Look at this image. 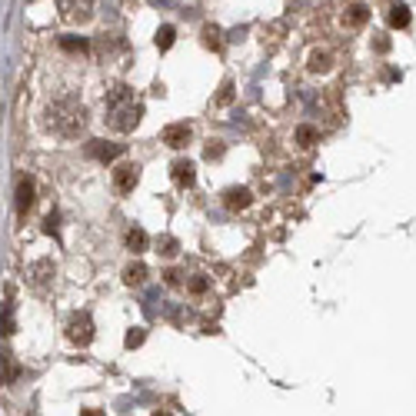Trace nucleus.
Wrapping results in <instances>:
<instances>
[{
  "label": "nucleus",
  "instance_id": "obj_1",
  "mask_svg": "<svg viewBox=\"0 0 416 416\" xmlns=\"http://www.w3.org/2000/svg\"><path fill=\"white\" fill-rule=\"evenodd\" d=\"M140 116H144V100L133 94V87L116 83L114 90H107V100H103V120H107L110 130H116V133L137 130Z\"/></svg>",
  "mask_w": 416,
  "mask_h": 416
},
{
  "label": "nucleus",
  "instance_id": "obj_2",
  "mask_svg": "<svg viewBox=\"0 0 416 416\" xmlns=\"http://www.w3.org/2000/svg\"><path fill=\"white\" fill-rule=\"evenodd\" d=\"M44 127H47L50 133H57V137L77 140L83 133V127H87V107H83L73 94L50 100L47 110H44Z\"/></svg>",
  "mask_w": 416,
  "mask_h": 416
},
{
  "label": "nucleus",
  "instance_id": "obj_3",
  "mask_svg": "<svg viewBox=\"0 0 416 416\" xmlns=\"http://www.w3.org/2000/svg\"><path fill=\"white\" fill-rule=\"evenodd\" d=\"M67 340L73 347H90V340H94V320L87 313H73L70 323H67Z\"/></svg>",
  "mask_w": 416,
  "mask_h": 416
},
{
  "label": "nucleus",
  "instance_id": "obj_4",
  "mask_svg": "<svg viewBox=\"0 0 416 416\" xmlns=\"http://www.w3.org/2000/svg\"><path fill=\"white\" fill-rule=\"evenodd\" d=\"M94 3L97 0H57V10L67 24H87L94 17Z\"/></svg>",
  "mask_w": 416,
  "mask_h": 416
},
{
  "label": "nucleus",
  "instance_id": "obj_5",
  "mask_svg": "<svg viewBox=\"0 0 416 416\" xmlns=\"http://www.w3.org/2000/svg\"><path fill=\"white\" fill-rule=\"evenodd\" d=\"M140 183V166L137 164H116L114 166V187L116 193H133V187Z\"/></svg>",
  "mask_w": 416,
  "mask_h": 416
},
{
  "label": "nucleus",
  "instance_id": "obj_6",
  "mask_svg": "<svg viewBox=\"0 0 416 416\" xmlns=\"http://www.w3.org/2000/svg\"><path fill=\"white\" fill-rule=\"evenodd\" d=\"M190 137H193L190 123H170V127L160 133V140H164L166 147H173V150H183L187 144H190Z\"/></svg>",
  "mask_w": 416,
  "mask_h": 416
},
{
  "label": "nucleus",
  "instance_id": "obj_7",
  "mask_svg": "<svg viewBox=\"0 0 416 416\" xmlns=\"http://www.w3.org/2000/svg\"><path fill=\"white\" fill-rule=\"evenodd\" d=\"M170 180L177 183L180 190L193 187V183H197V166L190 164V160H173V166H170Z\"/></svg>",
  "mask_w": 416,
  "mask_h": 416
},
{
  "label": "nucleus",
  "instance_id": "obj_8",
  "mask_svg": "<svg viewBox=\"0 0 416 416\" xmlns=\"http://www.w3.org/2000/svg\"><path fill=\"white\" fill-rule=\"evenodd\" d=\"M253 197H250L247 187H230V190H223V207L230 210V214H240V210H247Z\"/></svg>",
  "mask_w": 416,
  "mask_h": 416
},
{
  "label": "nucleus",
  "instance_id": "obj_9",
  "mask_svg": "<svg viewBox=\"0 0 416 416\" xmlns=\"http://www.w3.org/2000/svg\"><path fill=\"white\" fill-rule=\"evenodd\" d=\"M31 207H33V180L31 177H20L17 180V216L24 220L31 214Z\"/></svg>",
  "mask_w": 416,
  "mask_h": 416
},
{
  "label": "nucleus",
  "instance_id": "obj_10",
  "mask_svg": "<svg viewBox=\"0 0 416 416\" xmlns=\"http://www.w3.org/2000/svg\"><path fill=\"white\" fill-rule=\"evenodd\" d=\"M87 153H90L94 160H100V164H110V160H116V157L123 153V147L103 144V140H90V144H87Z\"/></svg>",
  "mask_w": 416,
  "mask_h": 416
},
{
  "label": "nucleus",
  "instance_id": "obj_11",
  "mask_svg": "<svg viewBox=\"0 0 416 416\" xmlns=\"http://www.w3.org/2000/svg\"><path fill=\"white\" fill-rule=\"evenodd\" d=\"M20 376V363L10 349H0V386H10Z\"/></svg>",
  "mask_w": 416,
  "mask_h": 416
},
{
  "label": "nucleus",
  "instance_id": "obj_12",
  "mask_svg": "<svg viewBox=\"0 0 416 416\" xmlns=\"http://www.w3.org/2000/svg\"><path fill=\"white\" fill-rule=\"evenodd\" d=\"M386 24H390L393 31H406V27H410V7H406V3H393L390 14H386Z\"/></svg>",
  "mask_w": 416,
  "mask_h": 416
},
{
  "label": "nucleus",
  "instance_id": "obj_13",
  "mask_svg": "<svg viewBox=\"0 0 416 416\" xmlns=\"http://www.w3.org/2000/svg\"><path fill=\"white\" fill-rule=\"evenodd\" d=\"M306 67H310V73H330L333 70V53L330 50H313Z\"/></svg>",
  "mask_w": 416,
  "mask_h": 416
},
{
  "label": "nucleus",
  "instance_id": "obj_14",
  "mask_svg": "<svg viewBox=\"0 0 416 416\" xmlns=\"http://www.w3.org/2000/svg\"><path fill=\"white\" fill-rule=\"evenodd\" d=\"M123 243H127V250H130V253H144V250H147V230H144V227H130V230H127V236H123Z\"/></svg>",
  "mask_w": 416,
  "mask_h": 416
},
{
  "label": "nucleus",
  "instance_id": "obj_15",
  "mask_svg": "<svg viewBox=\"0 0 416 416\" xmlns=\"http://www.w3.org/2000/svg\"><path fill=\"white\" fill-rule=\"evenodd\" d=\"M200 33H203V47H207V50H214V53L223 50V31H220L216 24H207Z\"/></svg>",
  "mask_w": 416,
  "mask_h": 416
},
{
  "label": "nucleus",
  "instance_id": "obj_16",
  "mask_svg": "<svg viewBox=\"0 0 416 416\" xmlns=\"http://www.w3.org/2000/svg\"><path fill=\"white\" fill-rule=\"evenodd\" d=\"M366 20H370V10H366L363 3H349L347 14H343V24H347V27H363Z\"/></svg>",
  "mask_w": 416,
  "mask_h": 416
},
{
  "label": "nucleus",
  "instance_id": "obj_17",
  "mask_svg": "<svg viewBox=\"0 0 416 416\" xmlns=\"http://www.w3.org/2000/svg\"><path fill=\"white\" fill-rule=\"evenodd\" d=\"M144 280H147V266L144 263H130L123 270V283H127V286H140Z\"/></svg>",
  "mask_w": 416,
  "mask_h": 416
},
{
  "label": "nucleus",
  "instance_id": "obj_18",
  "mask_svg": "<svg viewBox=\"0 0 416 416\" xmlns=\"http://www.w3.org/2000/svg\"><path fill=\"white\" fill-rule=\"evenodd\" d=\"M14 306L10 303H3V310H0V336H10L14 333Z\"/></svg>",
  "mask_w": 416,
  "mask_h": 416
},
{
  "label": "nucleus",
  "instance_id": "obj_19",
  "mask_svg": "<svg viewBox=\"0 0 416 416\" xmlns=\"http://www.w3.org/2000/svg\"><path fill=\"white\" fill-rule=\"evenodd\" d=\"M173 40H177V31H173L170 24H164V27L157 31V50H170L173 47Z\"/></svg>",
  "mask_w": 416,
  "mask_h": 416
},
{
  "label": "nucleus",
  "instance_id": "obj_20",
  "mask_svg": "<svg viewBox=\"0 0 416 416\" xmlns=\"http://www.w3.org/2000/svg\"><path fill=\"white\" fill-rule=\"evenodd\" d=\"M187 290H190V293H193V297H203V293H207V290H210V280H207V277H190V280H187Z\"/></svg>",
  "mask_w": 416,
  "mask_h": 416
},
{
  "label": "nucleus",
  "instance_id": "obj_21",
  "mask_svg": "<svg viewBox=\"0 0 416 416\" xmlns=\"http://www.w3.org/2000/svg\"><path fill=\"white\" fill-rule=\"evenodd\" d=\"M60 47L67 50V53H87V40H80V37H64V40H60Z\"/></svg>",
  "mask_w": 416,
  "mask_h": 416
},
{
  "label": "nucleus",
  "instance_id": "obj_22",
  "mask_svg": "<svg viewBox=\"0 0 416 416\" xmlns=\"http://www.w3.org/2000/svg\"><path fill=\"white\" fill-rule=\"evenodd\" d=\"M313 140H316L313 127H300V130H297V144H300V147H313Z\"/></svg>",
  "mask_w": 416,
  "mask_h": 416
},
{
  "label": "nucleus",
  "instance_id": "obj_23",
  "mask_svg": "<svg viewBox=\"0 0 416 416\" xmlns=\"http://www.w3.org/2000/svg\"><path fill=\"white\" fill-rule=\"evenodd\" d=\"M216 103H220V107H227V103H233V80H223V87H220V94H216Z\"/></svg>",
  "mask_w": 416,
  "mask_h": 416
},
{
  "label": "nucleus",
  "instance_id": "obj_24",
  "mask_svg": "<svg viewBox=\"0 0 416 416\" xmlns=\"http://www.w3.org/2000/svg\"><path fill=\"white\" fill-rule=\"evenodd\" d=\"M144 340H147V333L140 330V327H133V330L127 333V340H123V343H127V349H133V347H140Z\"/></svg>",
  "mask_w": 416,
  "mask_h": 416
},
{
  "label": "nucleus",
  "instance_id": "obj_25",
  "mask_svg": "<svg viewBox=\"0 0 416 416\" xmlns=\"http://www.w3.org/2000/svg\"><path fill=\"white\" fill-rule=\"evenodd\" d=\"M203 157H207V160H220V157H223V144H220V140H210L207 150H203Z\"/></svg>",
  "mask_w": 416,
  "mask_h": 416
},
{
  "label": "nucleus",
  "instance_id": "obj_26",
  "mask_svg": "<svg viewBox=\"0 0 416 416\" xmlns=\"http://www.w3.org/2000/svg\"><path fill=\"white\" fill-rule=\"evenodd\" d=\"M177 250H180V243H177L173 236H164V240H160V253H164V257H173Z\"/></svg>",
  "mask_w": 416,
  "mask_h": 416
},
{
  "label": "nucleus",
  "instance_id": "obj_27",
  "mask_svg": "<svg viewBox=\"0 0 416 416\" xmlns=\"http://www.w3.org/2000/svg\"><path fill=\"white\" fill-rule=\"evenodd\" d=\"M373 50H376V53H386V50H390V37H383V33H373Z\"/></svg>",
  "mask_w": 416,
  "mask_h": 416
},
{
  "label": "nucleus",
  "instance_id": "obj_28",
  "mask_svg": "<svg viewBox=\"0 0 416 416\" xmlns=\"http://www.w3.org/2000/svg\"><path fill=\"white\" fill-rule=\"evenodd\" d=\"M164 277H166V283H170V286H180V283H183V273H180V270H166Z\"/></svg>",
  "mask_w": 416,
  "mask_h": 416
},
{
  "label": "nucleus",
  "instance_id": "obj_29",
  "mask_svg": "<svg viewBox=\"0 0 416 416\" xmlns=\"http://www.w3.org/2000/svg\"><path fill=\"white\" fill-rule=\"evenodd\" d=\"M44 230H47V233L57 230V214H50V216H47V227H44Z\"/></svg>",
  "mask_w": 416,
  "mask_h": 416
}]
</instances>
